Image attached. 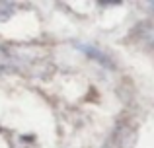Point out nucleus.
Returning a JSON list of instances; mask_svg holds the SVG:
<instances>
[{"mask_svg": "<svg viewBox=\"0 0 154 148\" xmlns=\"http://www.w3.org/2000/svg\"><path fill=\"white\" fill-rule=\"evenodd\" d=\"M76 49L78 51H82L84 55H88V59H94V61H98L102 66H109V68H113V62H111V59L107 57V55L103 53V51H100L98 47H94V45H88V43H76Z\"/></svg>", "mask_w": 154, "mask_h": 148, "instance_id": "1", "label": "nucleus"}, {"mask_svg": "<svg viewBox=\"0 0 154 148\" xmlns=\"http://www.w3.org/2000/svg\"><path fill=\"white\" fill-rule=\"evenodd\" d=\"M148 6H150V10H152V14H154V2H150Z\"/></svg>", "mask_w": 154, "mask_h": 148, "instance_id": "3", "label": "nucleus"}, {"mask_svg": "<svg viewBox=\"0 0 154 148\" xmlns=\"http://www.w3.org/2000/svg\"><path fill=\"white\" fill-rule=\"evenodd\" d=\"M12 14H14V4L0 2V22H2V20H8Z\"/></svg>", "mask_w": 154, "mask_h": 148, "instance_id": "2", "label": "nucleus"}]
</instances>
